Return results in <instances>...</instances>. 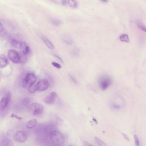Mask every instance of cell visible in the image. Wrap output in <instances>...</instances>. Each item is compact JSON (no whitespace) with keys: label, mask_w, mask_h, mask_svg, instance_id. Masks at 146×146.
<instances>
[{"label":"cell","mask_w":146,"mask_h":146,"mask_svg":"<svg viewBox=\"0 0 146 146\" xmlns=\"http://www.w3.org/2000/svg\"><path fill=\"white\" fill-rule=\"evenodd\" d=\"M50 136L51 141L56 145H61L65 142V136L60 131L55 130L51 131Z\"/></svg>","instance_id":"obj_1"},{"label":"cell","mask_w":146,"mask_h":146,"mask_svg":"<svg viewBox=\"0 0 146 146\" xmlns=\"http://www.w3.org/2000/svg\"><path fill=\"white\" fill-rule=\"evenodd\" d=\"M36 76L33 73H28L22 81V85L25 88H28L34 85L36 81Z\"/></svg>","instance_id":"obj_2"},{"label":"cell","mask_w":146,"mask_h":146,"mask_svg":"<svg viewBox=\"0 0 146 146\" xmlns=\"http://www.w3.org/2000/svg\"><path fill=\"white\" fill-rule=\"evenodd\" d=\"M28 109L30 113L34 116L42 115L44 111V107L43 105L37 103L31 104Z\"/></svg>","instance_id":"obj_3"},{"label":"cell","mask_w":146,"mask_h":146,"mask_svg":"<svg viewBox=\"0 0 146 146\" xmlns=\"http://www.w3.org/2000/svg\"><path fill=\"white\" fill-rule=\"evenodd\" d=\"M112 83V79L108 75H103L99 79V85L103 91L106 90L108 87H110Z\"/></svg>","instance_id":"obj_4"},{"label":"cell","mask_w":146,"mask_h":146,"mask_svg":"<svg viewBox=\"0 0 146 146\" xmlns=\"http://www.w3.org/2000/svg\"><path fill=\"white\" fill-rule=\"evenodd\" d=\"M125 105V102L122 97H116L110 102V107L115 110H119L122 109Z\"/></svg>","instance_id":"obj_5"},{"label":"cell","mask_w":146,"mask_h":146,"mask_svg":"<svg viewBox=\"0 0 146 146\" xmlns=\"http://www.w3.org/2000/svg\"><path fill=\"white\" fill-rule=\"evenodd\" d=\"M7 57L13 63L19 64L21 61L20 56L17 51L13 49L9 51L7 53Z\"/></svg>","instance_id":"obj_6"},{"label":"cell","mask_w":146,"mask_h":146,"mask_svg":"<svg viewBox=\"0 0 146 146\" xmlns=\"http://www.w3.org/2000/svg\"><path fill=\"white\" fill-rule=\"evenodd\" d=\"M12 97V93L10 92L9 91L1 99L0 101V111H3L6 109L8 105L11 100Z\"/></svg>","instance_id":"obj_7"},{"label":"cell","mask_w":146,"mask_h":146,"mask_svg":"<svg viewBox=\"0 0 146 146\" xmlns=\"http://www.w3.org/2000/svg\"><path fill=\"white\" fill-rule=\"evenodd\" d=\"M28 135L26 132L23 131H17L14 135L15 140L18 143H24L26 141Z\"/></svg>","instance_id":"obj_8"},{"label":"cell","mask_w":146,"mask_h":146,"mask_svg":"<svg viewBox=\"0 0 146 146\" xmlns=\"http://www.w3.org/2000/svg\"><path fill=\"white\" fill-rule=\"evenodd\" d=\"M49 85V82L47 79H43L38 81L35 86L36 91L42 92L47 90Z\"/></svg>","instance_id":"obj_9"},{"label":"cell","mask_w":146,"mask_h":146,"mask_svg":"<svg viewBox=\"0 0 146 146\" xmlns=\"http://www.w3.org/2000/svg\"><path fill=\"white\" fill-rule=\"evenodd\" d=\"M57 94L55 92H52L44 98V101L47 104H53L55 102Z\"/></svg>","instance_id":"obj_10"},{"label":"cell","mask_w":146,"mask_h":146,"mask_svg":"<svg viewBox=\"0 0 146 146\" xmlns=\"http://www.w3.org/2000/svg\"><path fill=\"white\" fill-rule=\"evenodd\" d=\"M20 49L22 54L25 56H27L31 53V49L28 44L25 42H21Z\"/></svg>","instance_id":"obj_11"},{"label":"cell","mask_w":146,"mask_h":146,"mask_svg":"<svg viewBox=\"0 0 146 146\" xmlns=\"http://www.w3.org/2000/svg\"><path fill=\"white\" fill-rule=\"evenodd\" d=\"M9 63L7 57L4 54L0 55V68L6 67Z\"/></svg>","instance_id":"obj_12"},{"label":"cell","mask_w":146,"mask_h":146,"mask_svg":"<svg viewBox=\"0 0 146 146\" xmlns=\"http://www.w3.org/2000/svg\"><path fill=\"white\" fill-rule=\"evenodd\" d=\"M40 36L41 39H42L44 43L46 44L49 49L51 50H54V44L52 43V42L49 39H48L46 37L44 36L42 34H41Z\"/></svg>","instance_id":"obj_13"},{"label":"cell","mask_w":146,"mask_h":146,"mask_svg":"<svg viewBox=\"0 0 146 146\" xmlns=\"http://www.w3.org/2000/svg\"><path fill=\"white\" fill-rule=\"evenodd\" d=\"M37 123V120L36 119H32L27 123L26 126L27 128L29 129H32L34 128L36 126Z\"/></svg>","instance_id":"obj_14"},{"label":"cell","mask_w":146,"mask_h":146,"mask_svg":"<svg viewBox=\"0 0 146 146\" xmlns=\"http://www.w3.org/2000/svg\"><path fill=\"white\" fill-rule=\"evenodd\" d=\"M31 100L29 98H25L21 101V105L24 108H29L31 103Z\"/></svg>","instance_id":"obj_15"},{"label":"cell","mask_w":146,"mask_h":146,"mask_svg":"<svg viewBox=\"0 0 146 146\" xmlns=\"http://www.w3.org/2000/svg\"><path fill=\"white\" fill-rule=\"evenodd\" d=\"M135 23L139 29H140L142 31L146 32V26L141 21L138 20L136 21Z\"/></svg>","instance_id":"obj_16"},{"label":"cell","mask_w":146,"mask_h":146,"mask_svg":"<svg viewBox=\"0 0 146 146\" xmlns=\"http://www.w3.org/2000/svg\"><path fill=\"white\" fill-rule=\"evenodd\" d=\"M13 144L9 139H4L1 141L0 146H13Z\"/></svg>","instance_id":"obj_17"},{"label":"cell","mask_w":146,"mask_h":146,"mask_svg":"<svg viewBox=\"0 0 146 146\" xmlns=\"http://www.w3.org/2000/svg\"><path fill=\"white\" fill-rule=\"evenodd\" d=\"M51 24L55 27H59L62 24V21L60 19L53 18L50 20Z\"/></svg>","instance_id":"obj_18"},{"label":"cell","mask_w":146,"mask_h":146,"mask_svg":"<svg viewBox=\"0 0 146 146\" xmlns=\"http://www.w3.org/2000/svg\"><path fill=\"white\" fill-rule=\"evenodd\" d=\"M120 40L121 42L129 43V37L127 34H122L120 36Z\"/></svg>","instance_id":"obj_19"},{"label":"cell","mask_w":146,"mask_h":146,"mask_svg":"<svg viewBox=\"0 0 146 146\" xmlns=\"http://www.w3.org/2000/svg\"><path fill=\"white\" fill-rule=\"evenodd\" d=\"M63 41L65 43L68 45L72 44L73 43L72 39L69 36H66L64 37L63 38Z\"/></svg>","instance_id":"obj_20"},{"label":"cell","mask_w":146,"mask_h":146,"mask_svg":"<svg viewBox=\"0 0 146 146\" xmlns=\"http://www.w3.org/2000/svg\"><path fill=\"white\" fill-rule=\"evenodd\" d=\"M21 43V42H20L19 41H18L15 39H11V45L15 48H20Z\"/></svg>","instance_id":"obj_21"},{"label":"cell","mask_w":146,"mask_h":146,"mask_svg":"<svg viewBox=\"0 0 146 146\" xmlns=\"http://www.w3.org/2000/svg\"><path fill=\"white\" fill-rule=\"evenodd\" d=\"M68 4L72 8H76L78 6V3L76 1H68Z\"/></svg>","instance_id":"obj_22"},{"label":"cell","mask_w":146,"mask_h":146,"mask_svg":"<svg viewBox=\"0 0 146 146\" xmlns=\"http://www.w3.org/2000/svg\"><path fill=\"white\" fill-rule=\"evenodd\" d=\"M94 139H95V141L96 143H97V144H98L99 146H107L106 144L103 141L101 140L99 138H98V137H95Z\"/></svg>","instance_id":"obj_23"},{"label":"cell","mask_w":146,"mask_h":146,"mask_svg":"<svg viewBox=\"0 0 146 146\" xmlns=\"http://www.w3.org/2000/svg\"><path fill=\"white\" fill-rule=\"evenodd\" d=\"M134 139L135 146H140L139 140V138L137 135H134Z\"/></svg>","instance_id":"obj_24"},{"label":"cell","mask_w":146,"mask_h":146,"mask_svg":"<svg viewBox=\"0 0 146 146\" xmlns=\"http://www.w3.org/2000/svg\"><path fill=\"white\" fill-rule=\"evenodd\" d=\"M28 91L31 93H33L36 91V88H35V85L31 87L28 88Z\"/></svg>","instance_id":"obj_25"},{"label":"cell","mask_w":146,"mask_h":146,"mask_svg":"<svg viewBox=\"0 0 146 146\" xmlns=\"http://www.w3.org/2000/svg\"><path fill=\"white\" fill-rule=\"evenodd\" d=\"M10 117H11V118H15V119H17V120H19V121H20V120H21L22 119V117L19 116L18 115H15V114H12V115H11V116H10Z\"/></svg>","instance_id":"obj_26"},{"label":"cell","mask_w":146,"mask_h":146,"mask_svg":"<svg viewBox=\"0 0 146 146\" xmlns=\"http://www.w3.org/2000/svg\"><path fill=\"white\" fill-rule=\"evenodd\" d=\"M52 64L53 65V66L56 67V68L57 69H60L61 68V66L60 65L59 63H57L54 62H53L52 63Z\"/></svg>","instance_id":"obj_27"},{"label":"cell","mask_w":146,"mask_h":146,"mask_svg":"<svg viewBox=\"0 0 146 146\" xmlns=\"http://www.w3.org/2000/svg\"><path fill=\"white\" fill-rule=\"evenodd\" d=\"M54 56L56 58H57V59H58V60H59V61H60L62 63H63V62H64V61H63V59H62V58L61 57H60V56L58 55H54Z\"/></svg>","instance_id":"obj_28"},{"label":"cell","mask_w":146,"mask_h":146,"mask_svg":"<svg viewBox=\"0 0 146 146\" xmlns=\"http://www.w3.org/2000/svg\"><path fill=\"white\" fill-rule=\"evenodd\" d=\"M70 77L71 79H72V81H73L74 83H75V84H77V81H76V79L74 76L72 75H70Z\"/></svg>","instance_id":"obj_29"},{"label":"cell","mask_w":146,"mask_h":146,"mask_svg":"<svg viewBox=\"0 0 146 146\" xmlns=\"http://www.w3.org/2000/svg\"><path fill=\"white\" fill-rule=\"evenodd\" d=\"M83 146H94L92 145H91L90 143L86 141H84L83 142Z\"/></svg>","instance_id":"obj_30"},{"label":"cell","mask_w":146,"mask_h":146,"mask_svg":"<svg viewBox=\"0 0 146 146\" xmlns=\"http://www.w3.org/2000/svg\"><path fill=\"white\" fill-rule=\"evenodd\" d=\"M123 136V137H124V139H125L127 140L128 141H129V137H128L127 135L125 134H122Z\"/></svg>","instance_id":"obj_31"},{"label":"cell","mask_w":146,"mask_h":146,"mask_svg":"<svg viewBox=\"0 0 146 146\" xmlns=\"http://www.w3.org/2000/svg\"><path fill=\"white\" fill-rule=\"evenodd\" d=\"M61 4L63 6H66L68 4V1H61Z\"/></svg>","instance_id":"obj_32"},{"label":"cell","mask_w":146,"mask_h":146,"mask_svg":"<svg viewBox=\"0 0 146 146\" xmlns=\"http://www.w3.org/2000/svg\"><path fill=\"white\" fill-rule=\"evenodd\" d=\"M3 26L2 24L0 22V33L3 31Z\"/></svg>","instance_id":"obj_33"},{"label":"cell","mask_w":146,"mask_h":146,"mask_svg":"<svg viewBox=\"0 0 146 146\" xmlns=\"http://www.w3.org/2000/svg\"><path fill=\"white\" fill-rule=\"evenodd\" d=\"M68 146H72V145H68Z\"/></svg>","instance_id":"obj_34"},{"label":"cell","mask_w":146,"mask_h":146,"mask_svg":"<svg viewBox=\"0 0 146 146\" xmlns=\"http://www.w3.org/2000/svg\"></svg>","instance_id":"obj_35"}]
</instances>
